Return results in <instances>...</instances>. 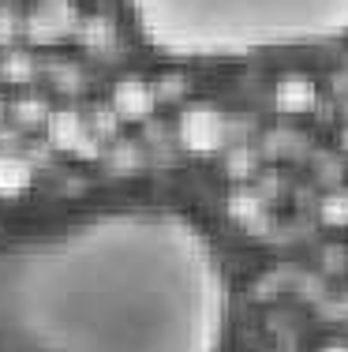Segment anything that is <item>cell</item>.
<instances>
[{
  "mask_svg": "<svg viewBox=\"0 0 348 352\" xmlns=\"http://www.w3.org/2000/svg\"><path fill=\"white\" fill-rule=\"evenodd\" d=\"M229 281L192 217L113 206L0 244V352H221Z\"/></svg>",
  "mask_w": 348,
  "mask_h": 352,
  "instance_id": "obj_1",
  "label": "cell"
},
{
  "mask_svg": "<svg viewBox=\"0 0 348 352\" xmlns=\"http://www.w3.org/2000/svg\"><path fill=\"white\" fill-rule=\"evenodd\" d=\"M139 38L172 60H244L348 38V0H128Z\"/></svg>",
  "mask_w": 348,
  "mask_h": 352,
  "instance_id": "obj_2",
  "label": "cell"
},
{
  "mask_svg": "<svg viewBox=\"0 0 348 352\" xmlns=\"http://www.w3.org/2000/svg\"><path fill=\"white\" fill-rule=\"evenodd\" d=\"M277 102L281 105H292V109H303V105H311V87L303 79H285L281 82V94H277Z\"/></svg>",
  "mask_w": 348,
  "mask_h": 352,
  "instance_id": "obj_3",
  "label": "cell"
},
{
  "mask_svg": "<svg viewBox=\"0 0 348 352\" xmlns=\"http://www.w3.org/2000/svg\"><path fill=\"white\" fill-rule=\"evenodd\" d=\"M326 352H348V349H341V345H334V349H326Z\"/></svg>",
  "mask_w": 348,
  "mask_h": 352,
  "instance_id": "obj_4",
  "label": "cell"
}]
</instances>
